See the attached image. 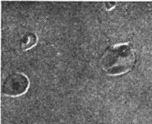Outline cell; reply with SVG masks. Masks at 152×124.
<instances>
[{"instance_id":"6da1fadb","label":"cell","mask_w":152,"mask_h":124,"mask_svg":"<svg viewBox=\"0 0 152 124\" xmlns=\"http://www.w3.org/2000/svg\"><path fill=\"white\" fill-rule=\"evenodd\" d=\"M135 53L129 43L119 44L106 50L101 58L102 69L110 75L125 74L135 64Z\"/></svg>"},{"instance_id":"7a4b0ae2","label":"cell","mask_w":152,"mask_h":124,"mask_svg":"<svg viewBox=\"0 0 152 124\" xmlns=\"http://www.w3.org/2000/svg\"><path fill=\"white\" fill-rule=\"evenodd\" d=\"M30 85L28 78L21 73L10 74L5 80L2 92L6 96H19L24 94Z\"/></svg>"},{"instance_id":"3957f363","label":"cell","mask_w":152,"mask_h":124,"mask_svg":"<svg viewBox=\"0 0 152 124\" xmlns=\"http://www.w3.org/2000/svg\"><path fill=\"white\" fill-rule=\"evenodd\" d=\"M37 42V37L34 34H29L26 36L22 44V49L24 50H30L34 47Z\"/></svg>"}]
</instances>
